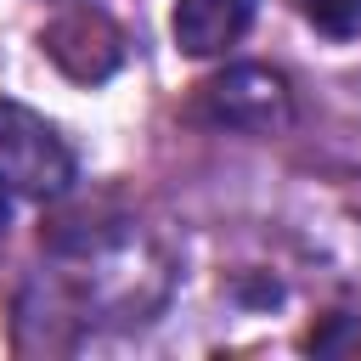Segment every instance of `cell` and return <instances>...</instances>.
Instances as JSON below:
<instances>
[{
  "label": "cell",
  "mask_w": 361,
  "mask_h": 361,
  "mask_svg": "<svg viewBox=\"0 0 361 361\" xmlns=\"http://www.w3.org/2000/svg\"><path fill=\"white\" fill-rule=\"evenodd\" d=\"M0 180L23 197H56L73 180V152L23 102H0Z\"/></svg>",
  "instance_id": "1"
},
{
  "label": "cell",
  "mask_w": 361,
  "mask_h": 361,
  "mask_svg": "<svg viewBox=\"0 0 361 361\" xmlns=\"http://www.w3.org/2000/svg\"><path fill=\"white\" fill-rule=\"evenodd\" d=\"M39 45H45V56H51L68 79H79V85H96V79H107V73L124 62V34H118V23H113L107 11H96V6H68L62 17H51L45 34H39Z\"/></svg>",
  "instance_id": "2"
},
{
  "label": "cell",
  "mask_w": 361,
  "mask_h": 361,
  "mask_svg": "<svg viewBox=\"0 0 361 361\" xmlns=\"http://www.w3.org/2000/svg\"><path fill=\"white\" fill-rule=\"evenodd\" d=\"M203 113H209L214 124H226V130H254V135H265V130H282V124H288L293 102H288L282 73L243 62V68H226L220 79L203 85Z\"/></svg>",
  "instance_id": "3"
},
{
  "label": "cell",
  "mask_w": 361,
  "mask_h": 361,
  "mask_svg": "<svg viewBox=\"0 0 361 361\" xmlns=\"http://www.w3.org/2000/svg\"><path fill=\"white\" fill-rule=\"evenodd\" d=\"M254 23V0H175V45L186 56H220Z\"/></svg>",
  "instance_id": "4"
},
{
  "label": "cell",
  "mask_w": 361,
  "mask_h": 361,
  "mask_svg": "<svg viewBox=\"0 0 361 361\" xmlns=\"http://www.w3.org/2000/svg\"><path fill=\"white\" fill-rule=\"evenodd\" d=\"M299 11L310 28H322L333 39H350L361 28V0H299Z\"/></svg>",
  "instance_id": "5"
},
{
  "label": "cell",
  "mask_w": 361,
  "mask_h": 361,
  "mask_svg": "<svg viewBox=\"0 0 361 361\" xmlns=\"http://www.w3.org/2000/svg\"><path fill=\"white\" fill-rule=\"evenodd\" d=\"M6 220H11V186L0 180V231H6Z\"/></svg>",
  "instance_id": "6"
}]
</instances>
